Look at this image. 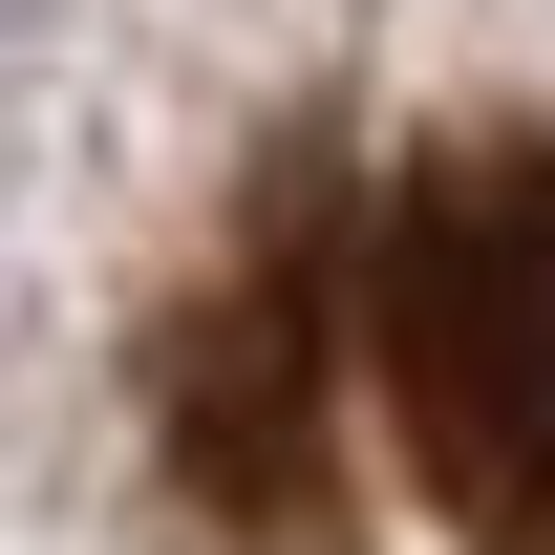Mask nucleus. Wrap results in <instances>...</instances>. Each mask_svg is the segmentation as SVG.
<instances>
[{"label":"nucleus","instance_id":"nucleus-1","mask_svg":"<svg viewBox=\"0 0 555 555\" xmlns=\"http://www.w3.org/2000/svg\"><path fill=\"white\" fill-rule=\"evenodd\" d=\"M343 406L449 555H555V129H449L343 214Z\"/></svg>","mask_w":555,"mask_h":555}]
</instances>
